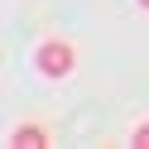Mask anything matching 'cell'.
I'll use <instances>...</instances> for the list:
<instances>
[{
  "mask_svg": "<svg viewBox=\"0 0 149 149\" xmlns=\"http://www.w3.org/2000/svg\"><path fill=\"white\" fill-rule=\"evenodd\" d=\"M130 144H139V149H149V125H135V135H130Z\"/></svg>",
  "mask_w": 149,
  "mask_h": 149,
  "instance_id": "3",
  "label": "cell"
},
{
  "mask_svg": "<svg viewBox=\"0 0 149 149\" xmlns=\"http://www.w3.org/2000/svg\"><path fill=\"white\" fill-rule=\"evenodd\" d=\"M139 5H144V10H149V0H139Z\"/></svg>",
  "mask_w": 149,
  "mask_h": 149,
  "instance_id": "4",
  "label": "cell"
},
{
  "mask_svg": "<svg viewBox=\"0 0 149 149\" xmlns=\"http://www.w3.org/2000/svg\"><path fill=\"white\" fill-rule=\"evenodd\" d=\"M10 144H15V149H43L48 135H43V125H19V130L10 135Z\"/></svg>",
  "mask_w": 149,
  "mask_h": 149,
  "instance_id": "2",
  "label": "cell"
},
{
  "mask_svg": "<svg viewBox=\"0 0 149 149\" xmlns=\"http://www.w3.org/2000/svg\"><path fill=\"white\" fill-rule=\"evenodd\" d=\"M34 68H39L43 77H72V68H77V53H72V43L48 39L39 53H34Z\"/></svg>",
  "mask_w": 149,
  "mask_h": 149,
  "instance_id": "1",
  "label": "cell"
}]
</instances>
